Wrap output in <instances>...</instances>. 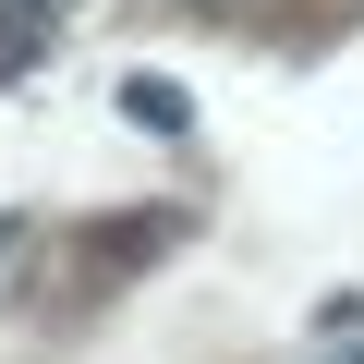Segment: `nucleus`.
<instances>
[{"label":"nucleus","mask_w":364,"mask_h":364,"mask_svg":"<svg viewBox=\"0 0 364 364\" xmlns=\"http://www.w3.org/2000/svg\"><path fill=\"white\" fill-rule=\"evenodd\" d=\"M73 13V0H0V73H25V49Z\"/></svg>","instance_id":"f257e3e1"}]
</instances>
